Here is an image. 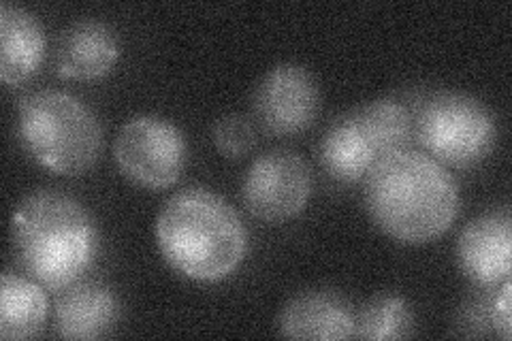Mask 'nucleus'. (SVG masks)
<instances>
[{"mask_svg": "<svg viewBox=\"0 0 512 341\" xmlns=\"http://www.w3.org/2000/svg\"><path fill=\"white\" fill-rule=\"evenodd\" d=\"M365 207L382 233L421 246L453 226L459 188L438 160L408 148L382 156L367 171Z\"/></svg>", "mask_w": 512, "mask_h": 341, "instance_id": "obj_1", "label": "nucleus"}, {"mask_svg": "<svg viewBox=\"0 0 512 341\" xmlns=\"http://www.w3.org/2000/svg\"><path fill=\"white\" fill-rule=\"evenodd\" d=\"M156 241L171 269L195 282L229 278L248 250L242 218L207 188L173 194L158 214Z\"/></svg>", "mask_w": 512, "mask_h": 341, "instance_id": "obj_2", "label": "nucleus"}, {"mask_svg": "<svg viewBox=\"0 0 512 341\" xmlns=\"http://www.w3.org/2000/svg\"><path fill=\"white\" fill-rule=\"evenodd\" d=\"M13 246L43 288L62 290L92 267L99 235L88 211L60 192H35L13 211Z\"/></svg>", "mask_w": 512, "mask_h": 341, "instance_id": "obj_3", "label": "nucleus"}, {"mask_svg": "<svg viewBox=\"0 0 512 341\" xmlns=\"http://www.w3.org/2000/svg\"><path fill=\"white\" fill-rule=\"evenodd\" d=\"M26 152L56 175L88 173L103 148V131L92 109L62 90L26 96L18 111Z\"/></svg>", "mask_w": 512, "mask_h": 341, "instance_id": "obj_4", "label": "nucleus"}, {"mask_svg": "<svg viewBox=\"0 0 512 341\" xmlns=\"http://www.w3.org/2000/svg\"><path fill=\"white\" fill-rule=\"evenodd\" d=\"M414 137L440 165L470 167L493 150L498 128L491 111L474 96L438 92L421 105Z\"/></svg>", "mask_w": 512, "mask_h": 341, "instance_id": "obj_5", "label": "nucleus"}, {"mask_svg": "<svg viewBox=\"0 0 512 341\" xmlns=\"http://www.w3.org/2000/svg\"><path fill=\"white\" fill-rule=\"evenodd\" d=\"M114 158L133 184L167 190L184 171L186 141L171 122L158 116H137L120 128Z\"/></svg>", "mask_w": 512, "mask_h": 341, "instance_id": "obj_6", "label": "nucleus"}, {"mask_svg": "<svg viewBox=\"0 0 512 341\" xmlns=\"http://www.w3.org/2000/svg\"><path fill=\"white\" fill-rule=\"evenodd\" d=\"M312 197L308 162L291 150L256 158L244 180V201L254 218L280 224L299 216Z\"/></svg>", "mask_w": 512, "mask_h": 341, "instance_id": "obj_7", "label": "nucleus"}, {"mask_svg": "<svg viewBox=\"0 0 512 341\" xmlns=\"http://www.w3.org/2000/svg\"><path fill=\"white\" fill-rule=\"evenodd\" d=\"M252 107L267 133L297 135L312 126L318 116V84L301 64H278L256 86Z\"/></svg>", "mask_w": 512, "mask_h": 341, "instance_id": "obj_8", "label": "nucleus"}, {"mask_svg": "<svg viewBox=\"0 0 512 341\" xmlns=\"http://www.w3.org/2000/svg\"><path fill=\"white\" fill-rule=\"evenodd\" d=\"M457 261L463 275L476 286H498L510 280V211H489V214L472 220L457 239Z\"/></svg>", "mask_w": 512, "mask_h": 341, "instance_id": "obj_9", "label": "nucleus"}, {"mask_svg": "<svg viewBox=\"0 0 512 341\" xmlns=\"http://www.w3.org/2000/svg\"><path fill=\"white\" fill-rule=\"evenodd\" d=\"M120 43L103 22L84 20L60 32L56 41V71L67 79H101L116 67Z\"/></svg>", "mask_w": 512, "mask_h": 341, "instance_id": "obj_10", "label": "nucleus"}, {"mask_svg": "<svg viewBox=\"0 0 512 341\" xmlns=\"http://www.w3.org/2000/svg\"><path fill=\"white\" fill-rule=\"evenodd\" d=\"M357 329V314L346 299L329 290H310L297 295L284 307L280 331L291 339L340 341L352 339Z\"/></svg>", "mask_w": 512, "mask_h": 341, "instance_id": "obj_11", "label": "nucleus"}, {"mask_svg": "<svg viewBox=\"0 0 512 341\" xmlns=\"http://www.w3.org/2000/svg\"><path fill=\"white\" fill-rule=\"evenodd\" d=\"M120 305L101 282L77 280L58 290L54 320L64 339H101L116 327Z\"/></svg>", "mask_w": 512, "mask_h": 341, "instance_id": "obj_12", "label": "nucleus"}, {"mask_svg": "<svg viewBox=\"0 0 512 341\" xmlns=\"http://www.w3.org/2000/svg\"><path fill=\"white\" fill-rule=\"evenodd\" d=\"M45 58V35L30 11L0 5V77L7 86L24 84L35 75Z\"/></svg>", "mask_w": 512, "mask_h": 341, "instance_id": "obj_13", "label": "nucleus"}, {"mask_svg": "<svg viewBox=\"0 0 512 341\" xmlns=\"http://www.w3.org/2000/svg\"><path fill=\"white\" fill-rule=\"evenodd\" d=\"M47 295L39 282L3 273L0 278V337L32 339L47 320Z\"/></svg>", "mask_w": 512, "mask_h": 341, "instance_id": "obj_14", "label": "nucleus"}, {"mask_svg": "<svg viewBox=\"0 0 512 341\" xmlns=\"http://www.w3.org/2000/svg\"><path fill=\"white\" fill-rule=\"evenodd\" d=\"M318 158L323 169L338 182H359L378 160L350 116L335 122L320 141Z\"/></svg>", "mask_w": 512, "mask_h": 341, "instance_id": "obj_15", "label": "nucleus"}, {"mask_svg": "<svg viewBox=\"0 0 512 341\" xmlns=\"http://www.w3.org/2000/svg\"><path fill=\"white\" fill-rule=\"evenodd\" d=\"M365 141L370 143L376 158L408 150L414 139L412 113L393 99H380L367 103L350 113Z\"/></svg>", "mask_w": 512, "mask_h": 341, "instance_id": "obj_16", "label": "nucleus"}, {"mask_svg": "<svg viewBox=\"0 0 512 341\" xmlns=\"http://www.w3.org/2000/svg\"><path fill=\"white\" fill-rule=\"evenodd\" d=\"M414 335V314L406 299L382 295L372 299L357 314L355 337L391 341L408 339Z\"/></svg>", "mask_w": 512, "mask_h": 341, "instance_id": "obj_17", "label": "nucleus"}, {"mask_svg": "<svg viewBox=\"0 0 512 341\" xmlns=\"http://www.w3.org/2000/svg\"><path fill=\"white\" fill-rule=\"evenodd\" d=\"M214 143L222 156L244 158L256 145V128L244 116H224L214 126Z\"/></svg>", "mask_w": 512, "mask_h": 341, "instance_id": "obj_18", "label": "nucleus"}, {"mask_svg": "<svg viewBox=\"0 0 512 341\" xmlns=\"http://www.w3.org/2000/svg\"><path fill=\"white\" fill-rule=\"evenodd\" d=\"M510 297H512V284L510 280L504 282L500 295H495L493 307H491V322L502 339L512 337V314H510Z\"/></svg>", "mask_w": 512, "mask_h": 341, "instance_id": "obj_19", "label": "nucleus"}]
</instances>
